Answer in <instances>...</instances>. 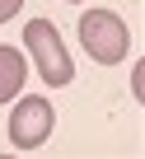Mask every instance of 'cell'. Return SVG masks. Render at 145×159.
Segmentation results:
<instances>
[{"label":"cell","instance_id":"6da1fadb","mask_svg":"<svg viewBox=\"0 0 145 159\" xmlns=\"http://www.w3.org/2000/svg\"><path fill=\"white\" fill-rule=\"evenodd\" d=\"M24 47H28V56L38 61V75L47 80L52 89H61V84H70V80H75V66H70L66 42H61V33H56L52 19H33V24H24Z\"/></svg>","mask_w":145,"mask_h":159},{"label":"cell","instance_id":"7a4b0ae2","mask_svg":"<svg viewBox=\"0 0 145 159\" xmlns=\"http://www.w3.org/2000/svg\"><path fill=\"white\" fill-rule=\"evenodd\" d=\"M80 42H84V52H89L94 61L117 66V61H126L131 33H126V24H122L112 10H89V14L80 19Z\"/></svg>","mask_w":145,"mask_h":159},{"label":"cell","instance_id":"3957f363","mask_svg":"<svg viewBox=\"0 0 145 159\" xmlns=\"http://www.w3.org/2000/svg\"><path fill=\"white\" fill-rule=\"evenodd\" d=\"M56 126V112H52V98L42 94H28L14 103V117H10V145L14 150H38Z\"/></svg>","mask_w":145,"mask_h":159},{"label":"cell","instance_id":"277c9868","mask_svg":"<svg viewBox=\"0 0 145 159\" xmlns=\"http://www.w3.org/2000/svg\"><path fill=\"white\" fill-rule=\"evenodd\" d=\"M24 75H28L24 52L10 47V42H0V103H10V98L24 89Z\"/></svg>","mask_w":145,"mask_h":159},{"label":"cell","instance_id":"5b68a950","mask_svg":"<svg viewBox=\"0 0 145 159\" xmlns=\"http://www.w3.org/2000/svg\"><path fill=\"white\" fill-rule=\"evenodd\" d=\"M19 5H24V0H0V24H10V19H14V10H19Z\"/></svg>","mask_w":145,"mask_h":159}]
</instances>
